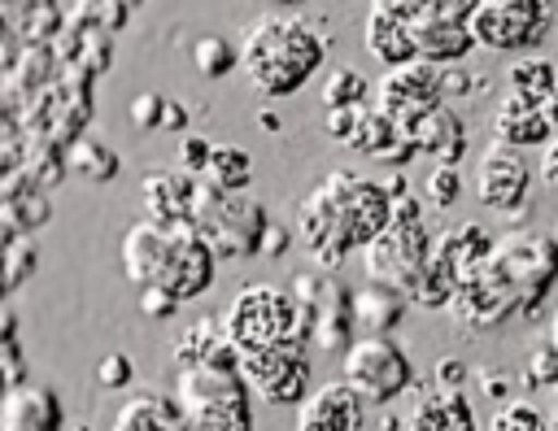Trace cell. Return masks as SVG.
I'll return each mask as SVG.
<instances>
[{"instance_id":"6da1fadb","label":"cell","mask_w":558,"mask_h":431,"mask_svg":"<svg viewBox=\"0 0 558 431\" xmlns=\"http://www.w3.org/2000/svg\"><path fill=\"white\" fill-rule=\"evenodd\" d=\"M392 222V196L384 183L362 178L353 170H331L301 205H296V244L318 270H336L353 248L379 239Z\"/></svg>"},{"instance_id":"7a4b0ae2","label":"cell","mask_w":558,"mask_h":431,"mask_svg":"<svg viewBox=\"0 0 558 431\" xmlns=\"http://www.w3.org/2000/svg\"><path fill=\"white\" fill-rule=\"evenodd\" d=\"M218 257L192 222H135L122 235V270L135 287H161L174 300H196L214 283Z\"/></svg>"},{"instance_id":"3957f363","label":"cell","mask_w":558,"mask_h":431,"mask_svg":"<svg viewBox=\"0 0 558 431\" xmlns=\"http://www.w3.org/2000/svg\"><path fill=\"white\" fill-rule=\"evenodd\" d=\"M327 44L331 35L301 13H262L257 22H248L240 39V65L262 96L283 100L318 74Z\"/></svg>"},{"instance_id":"277c9868","label":"cell","mask_w":558,"mask_h":431,"mask_svg":"<svg viewBox=\"0 0 558 431\" xmlns=\"http://www.w3.org/2000/svg\"><path fill=\"white\" fill-rule=\"evenodd\" d=\"M222 331L235 344L240 357L248 353H266V348H283V344H301L314 348V322L310 313L296 305L292 292H279L275 283H248L231 296V305L222 309Z\"/></svg>"},{"instance_id":"5b68a950","label":"cell","mask_w":558,"mask_h":431,"mask_svg":"<svg viewBox=\"0 0 558 431\" xmlns=\"http://www.w3.org/2000/svg\"><path fill=\"white\" fill-rule=\"evenodd\" d=\"M174 401L187 431H253V392L240 366L174 370Z\"/></svg>"},{"instance_id":"8992f818","label":"cell","mask_w":558,"mask_h":431,"mask_svg":"<svg viewBox=\"0 0 558 431\" xmlns=\"http://www.w3.org/2000/svg\"><path fill=\"white\" fill-rule=\"evenodd\" d=\"M432 253H436V235L427 231L423 200H418L414 192H405V196L392 200V222H388V231L362 248V257H366V279L388 283V287H397V292L410 296V292L418 287V279H423V270H427V261H432Z\"/></svg>"},{"instance_id":"52a82bcc","label":"cell","mask_w":558,"mask_h":431,"mask_svg":"<svg viewBox=\"0 0 558 431\" xmlns=\"http://www.w3.org/2000/svg\"><path fill=\"white\" fill-rule=\"evenodd\" d=\"M187 222L196 226V235L205 239V248L218 261L257 257L262 253V239L270 231V218H266L262 200L240 196V192H218L205 178L196 183V205H192V218Z\"/></svg>"},{"instance_id":"ba28073f","label":"cell","mask_w":558,"mask_h":431,"mask_svg":"<svg viewBox=\"0 0 558 431\" xmlns=\"http://www.w3.org/2000/svg\"><path fill=\"white\" fill-rule=\"evenodd\" d=\"M340 379L366 405H392L405 387H414V361L392 335H357L344 348Z\"/></svg>"},{"instance_id":"9c48e42d","label":"cell","mask_w":558,"mask_h":431,"mask_svg":"<svg viewBox=\"0 0 558 431\" xmlns=\"http://www.w3.org/2000/svg\"><path fill=\"white\" fill-rule=\"evenodd\" d=\"M493 266L519 292V300H523V313L519 318H536L541 305H545V296H549V287L558 283V239H554V231L519 226L506 239H497Z\"/></svg>"},{"instance_id":"30bf717a","label":"cell","mask_w":558,"mask_h":431,"mask_svg":"<svg viewBox=\"0 0 558 431\" xmlns=\"http://www.w3.org/2000/svg\"><path fill=\"white\" fill-rule=\"evenodd\" d=\"M558 22L549 0H475L471 35L488 52H532Z\"/></svg>"},{"instance_id":"8fae6325","label":"cell","mask_w":558,"mask_h":431,"mask_svg":"<svg viewBox=\"0 0 558 431\" xmlns=\"http://www.w3.org/2000/svg\"><path fill=\"white\" fill-rule=\"evenodd\" d=\"M471 13H475V0H418V13L410 22L418 61L436 70L466 65V57L480 48L471 35Z\"/></svg>"},{"instance_id":"7c38bea8","label":"cell","mask_w":558,"mask_h":431,"mask_svg":"<svg viewBox=\"0 0 558 431\" xmlns=\"http://www.w3.org/2000/svg\"><path fill=\"white\" fill-rule=\"evenodd\" d=\"M292 296H296V305L310 313V322H314V348H323V353H331V348H349L353 340V287L336 274V270H301V274H292V287H288Z\"/></svg>"},{"instance_id":"4fadbf2b","label":"cell","mask_w":558,"mask_h":431,"mask_svg":"<svg viewBox=\"0 0 558 431\" xmlns=\"http://www.w3.org/2000/svg\"><path fill=\"white\" fill-rule=\"evenodd\" d=\"M527 187H532V165L523 161V152L493 139L480 152V165H475V200L484 209L501 213L506 226L519 231V222H527V213H532Z\"/></svg>"},{"instance_id":"5bb4252c","label":"cell","mask_w":558,"mask_h":431,"mask_svg":"<svg viewBox=\"0 0 558 431\" xmlns=\"http://www.w3.org/2000/svg\"><path fill=\"white\" fill-rule=\"evenodd\" d=\"M240 374H244V383L257 401L301 405L310 396V348L283 344V348L248 353V357H240Z\"/></svg>"},{"instance_id":"9a60e30c","label":"cell","mask_w":558,"mask_h":431,"mask_svg":"<svg viewBox=\"0 0 558 431\" xmlns=\"http://www.w3.org/2000/svg\"><path fill=\"white\" fill-rule=\"evenodd\" d=\"M445 91H440V70L427 61H410L401 70H384V78L375 83V109L384 118H392L401 131L410 122H418L423 113L440 109Z\"/></svg>"},{"instance_id":"2e32d148","label":"cell","mask_w":558,"mask_h":431,"mask_svg":"<svg viewBox=\"0 0 558 431\" xmlns=\"http://www.w3.org/2000/svg\"><path fill=\"white\" fill-rule=\"evenodd\" d=\"M514 313H523L519 292L510 287V279L488 261L475 279H466L449 305V318L462 331H497L501 322H510Z\"/></svg>"},{"instance_id":"e0dca14e","label":"cell","mask_w":558,"mask_h":431,"mask_svg":"<svg viewBox=\"0 0 558 431\" xmlns=\"http://www.w3.org/2000/svg\"><path fill=\"white\" fill-rule=\"evenodd\" d=\"M418 13V0H375L366 9V22H362V44L366 52L384 65V70H401L410 61H418L414 52V22Z\"/></svg>"},{"instance_id":"ac0fdd59","label":"cell","mask_w":558,"mask_h":431,"mask_svg":"<svg viewBox=\"0 0 558 431\" xmlns=\"http://www.w3.org/2000/svg\"><path fill=\"white\" fill-rule=\"evenodd\" d=\"M366 401L344 383H323L296 405V431H362Z\"/></svg>"},{"instance_id":"d6986e66","label":"cell","mask_w":558,"mask_h":431,"mask_svg":"<svg viewBox=\"0 0 558 431\" xmlns=\"http://www.w3.org/2000/svg\"><path fill=\"white\" fill-rule=\"evenodd\" d=\"M401 135H405V139L414 144V152H418V157H427L432 165H458V161L466 157V144H471L466 122H462L449 104H440V109L423 113V118H418V122H410Z\"/></svg>"},{"instance_id":"ffe728a7","label":"cell","mask_w":558,"mask_h":431,"mask_svg":"<svg viewBox=\"0 0 558 431\" xmlns=\"http://www.w3.org/2000/svg\"><path fill=\"white\" fill-rule=\"evenodd\" d=\"M61 396L48 383H22L0 401V431H61Z\"/></svg>"},{"instance_id":"44dd1931","label":"cell","mask_w":558,"mask_h":431,"mask_svg":"<svg viewBox=\"0 0 558 431\" xmlns=\"http://www.w3.org/2000/svg\"><path fill=\"white\" fill-rule=\"evenodd\" d=\"M196 174L187 170H153L144 174L140 183V196H144V209L153 222H187L192 218V205H196Z\"/></svg>"},{"instance_id":"7402d4cb","label":"cell","mask_w":558,"mask_h":431,"mask_svg":"<svg viewBox=\"0 0 558 431\" xmlns=\"http://www.w3.org/2000/svg\"><path fill=\"white\" fill-rule=\"evenodd\" d=\"M187 366H240V353L227 340L222 318L209 313L183 327V335L174 340V370H187Z\"/></svg>"},{"instance_id":"603a6c76","label":"cell","mask_w":558,"mask_h":431,"mask_svg":"<svg viewBox=\"0 0 558 431\" xmlns=\"http://www.w3.org/2000/svg\"><path fill=\"white\" fill-rule=\"evenodd\" d=\"M493 253H497V239H493L488 226H480V222H458V226H449L445 235H436V257H445L462 283L475 279V274L493 261Z\"/></svg>"},{"instance_id":"cb8c5ba5","label":"cell","mask_w":558,"mask_h":431,"mask_svg":"<svg viewBox=\"0 0 558 431\" xmlns=\"http://www.w3.org/2000/svg\"><path fill=\"white\" fill-rule=\"evenodd\" d=\"M405 309H410V296L388 283L366 279L362 287H353V322L362 335H392Z\"/></svg>"},{"instance_id":"d4e9b609","label":"cell","mask_w":558,"mask_h":431,"mask_svg":"<svg viewBox=\"0 0 558 431\" xmlns=\"http://www.w3.org/2000/svg\"><path fill=\"white\" fill-rule=\"evenodd\" d=\"M558 91V61L554 57H514L506 65V100L545 109V100Z\"/></svg>"},{"instance_id":"484cf974","label":"cell","mask_w":558,"mask_h":431,"mask_svg":"<svg viewBox=\"0 0 558 431\" xmlns=\"http://www.w3.org/2000/svg\"><path fill=\"white\" fill-rule=\"evenodd\" d=\"M493 139L523 152V148H541V144L549 148L554 144V131H549V122H545L541 109H527V104H514V100L501 96V104L493 113Z\"/></svg>"},{"instance_id":"4316f807","label":"cell","mask_w":558,"mask_h":431,"mask_svg":"<svg viewBox=\"0 0 558 431\" xmlns=\"http://www.w3.org/2000/svg\"><path fill=\"white\" fill-rule=\"evenodd\" d=\"M113 431H187V422H183V409H179L174 396L140 392V396L122 401V409L113 418Z\"/></svg>"},{"instance_id":"83f0119b","label":"cell","mask_w":558,"mask_h":431,"mask_svg":"<svg viewBox=\"0 0 558 431\" xmlns=\"http://www.w3.org/2000/svg\"><path fill=\"white\" fill-rule=\"evenodd\" d=\"M405 431H475V409L462 392H427L414 405Z\"/></svg>"},{"instance_id":"f1b7e54d","label":"cell","mask_w":558,"mask_h":431,"mask_svg":"<svg viewBox=\"0 0 558 431\" xmlns=\"http://www.w3.org/2000/svg\"><path fill=\"white\" fill-rule=\"evenodd\" d=\"M201 178L209 187H218V192H244L253 183V157L244 148H235V144H214L209 165H205Z\"/></svg>"},{"instance_id":"f546056e","label":"cell","mask_w":558,"mask_h":431,"mask_svg":"<svg viewBox=\"0 0 558 431\" xmlns=\"http://www.w3.org/2000/svg\"><path fill=\"white\" fill-rule=\"evenodd\" d=\"M458 287H462V279L453 274V266L432 253V261H427V270H423V279H418V287L410 292V300H414L418 309H449L453 296H458Z\"/></svg>"},{"instance_id":"4dcf8cb0","label":"cell","mask_w":558,"mask_h":431,"mask_svg":"<svg viewBox=\"0 0 558 431\" xmlns=\"http://www.w3.org/2000/svg\"><path fill=\"white\" fill-rule=\"evenodd\" d=\"M366 96H371V83L349 65H336L323 78V104L327 109H353V104H366Z\"/></svg>"},{"instance_id":"1f68e13d","label":"cell","mask_w":558,"mask_h":431,"mask_svg":"<svg viewBox=\"0 0 558 431\" xmlns=\"http://www.w3.org/2000/svg\"><path fill=\"white\" fill-rule=\"evenodd\" d=\"M192 57H196V70L205 78H222V74H231L240 65V48H231L222 35H201L196 48H192Z\"/></svg>"},{"instance_id":"d6a6232c","label":"cell","mask_w":558,"mask_h":431,"mask_svg":"<svg viewBox=\"0 0 558 431\" xmlns=\"http://www.w3.org/2000/svg\"><path fill=\"white\" fill-rule=\"evenodd\" d=\"M488 431H549V418L527 401H506L493 409Z\"/></svg>"},{"instance_id":"836d02e7","label":"cell","mask_w":558,"mask_h":431,"mask_svg":"<svg viewBox=\"0 0 558 431\" xmlns=\"http://www.w3.org/2000/svg\"><path fill=\"white\" fill-rule=\"evenodd\" d=\"M423 196L432 209H449L462 196V170L458 165H432L423 178Z\"/></svg>"},{"instance_id":"e575fe53","label":"cell","mask_w":558,"mask_h":431,"mask_svg":"<svg viewBox=\"0 0 558 431\" xmlns=\"http://www.w3.org/2000/svg\"><path fill=\"white\" fill-rule=\"evenodd\" d=\"M527 387H558V344L541 340L527 348V370H523Z\"/></svg>"},{"instance_id":"d590c367","label":"cell","mask_w":558,"mask_h":431,"mask_svg":"<svg viewBox=\"0 0 558 431\" xmlns=\"http://www.w3.org/2000/svg\"><path fill=\"white\" fill-rule=\"evenodd\" d=\"M484 87H488V78L475 74V70H466V65L440 70V91L445 96H484Z\"/></svg>"},{"instance_id":"8d00e7d4","label":"cell","mask_w":558,"mask_h":431,"mask_svg":"<svg viewBox=\"0 0 558 431\" xmlns=\"http://www.w3.org/2000/svg\"><path fill=\"white\" fill-rule=\"evenodd\" d=\"M209 152H214V144L209 139H201V135H183V144H179V170H187V174H205V165H209Z\"/></svg>"},{"instance_id":"74e56055","label":"cell","mask_w":558,"mask_h":431,"mask_svg":"<svg viewBox=\"0 0 558 431\" xmlns=\"http://www.w3.org/2000/svg\"><path fill=\"white\" fill-rule=\"evenodd\" d=\"M466 379H471V366H466L462 357H440V361H436V374H432L436 392H462Z\"/></svg>"},{"instance_id":"f35d334b","label":"cell","mask_w":558,"mask_h":431,"mask_svg":"<svg viewBox=\"0 0 558 431\" xmlns=\"http://www.w3.org/2000/svg\"><path fill=\"white\" fill-rule=\"evenodd\" d=\"M96 383H100V387H126V383H131V357H126V353H109V357H100V366H96Z\"/></svg>"},{"instance_id":"ab89813d","label":"cell","mask_w":558,"mask_h":431,"mask_svg":"<svg viewBox=\"0 0 558 431\" xmlns=\"http://www.w3.org/2000/svg\"><path fill=\"white\" fill-rule=\"evenodd\" d=\"M131 122H135L140 131H157V126L166 122V96H140V100L131 104Z\"/></svg>"},{"instance_id":"60d3db41","label":"cell","mask_w":558,"mask_h":431,"mask_svg":"<svg viewBox=\"0 0 558 431\" xmlns=\"http://www.w3.org/2000/svg\"><path fill=\"white\" fill-rule=\"evenodd\" d=\"M475 379H480V392H484L488 401H497V405L510 401V379H506V370H497V366H480Z\"/></svg>"},{"instance_id":"b9f144b4","label":"cell","mask_w":558,"mask_h":431,"mask_svg":"<svg viewBox=\"0 0 558 431\" xmlns=\"http://www.w3.org/2000/svg\"><path fill=\"white\" fill-rule=\"evenodd\" d=\"M179 305H183V300H174V296L161 292V287H140V309H144L148 318H170Z\"/></svg>"},{"instance_id":"7bdbcfd3","label":"cell","mask_w":558,"mask_h":431,"mask_svg":"<svg viewBox=\"0 0 558 431\" xmlns=\"http://www.w3.org/2000/svg\"><path fill=\"white\" fill-rule=\"evenodd\" d=\"M288 244H292V235H288L283 226H275V222H270V231H266V239H262V253H266V257H279Z\"/></svg>"},{"instance_id":"ee69618b","label":"cell","mask_w":558,"mask_h":431,"mask_svg":"<svg viewBox=\"0 0 558 431\" xmlns=\"http://www.w3.org/2000/svg\"><path fill=\"white\" fill-rule=\"evenodd\" d=\"M541 178H545V183L558 192V139L545 148V161H541Z\"/></svg>"},{"instance_id":"f6af8a7d","label":"cell","mask_w":558,"mask_h":431,"mask_svg":"<svg viewBox=\"0 0 558 431\" xmlns=\"http://www.w3.org/2000/svg\"><path fill=\"white\" fill-rule=\"evenodd\" d=\"M541 113H545V122H549V131H554V139H558V91L545 100V109H541Z\"/></svg>"},{"instance_id":"bcb514c9","label":"cell","mask_w":558,"mask_h":431,"mask_svg":"<svg viewBox=\"0 0 558 431\" xmlns=\"http://www.w3.org/2000/svg\"><path fill=\"white\" fill-rule=\"evenodd\" d=\"M262 131H279V118L275 113H262Z\"/></svg>"},{"instance_id":"7dc6e473","label":"cell","mask_w":558,"mask_h":431,"mask_svg":"<svg viewBox=\"0 0 558 431\" xmlns=\"http://www.w3.org/2000/svg\"><path fill=\"white\" fill-rule=\"evenodd\" d=\"M549 340L558 344V309H554V322H549Z\"/></svg>"},{"instance_id":"c3c4849f","label":"cell","mask_w":558,"mask_h":431,"mask_svg":"<svg viewBox=\"0 0 558 431\" xmlns=\"http://www.w3.org/2000/svg\"><path fill=\"white\" fill-rule=\"evenodd\" d=\"M554 239H558V222H554Z\"/></svg>"},{"instance_id":"681fc988","label":"cell","mask_w":558,"mask_h":431,"mask_svg":"<svg viewBox=\"0 0 558 431\" xmlns=\"http://www.w3.org/2000/svg\"><path fill=\"white\" fill-rule=\"evenodd\" d=\"M554 26H558V22H554Z\"/></svg>"}]
</instances>
